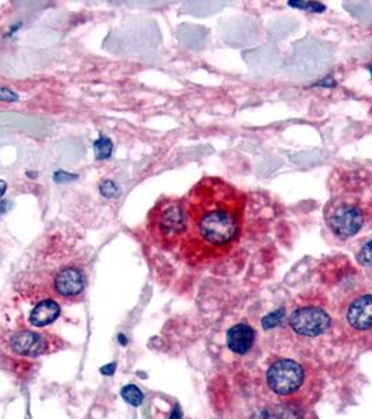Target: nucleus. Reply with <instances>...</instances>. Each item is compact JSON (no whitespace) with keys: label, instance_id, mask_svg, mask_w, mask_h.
Instances as JSON below:
<instances>
[{"label":"nucleus","instance_id":"nucleus-1","mask_svg":"<svg viewBox=\"0 0 372 419\" xmlns=\"http://www.w3.org/2000/svg\"><path fill=\"white\" fill-rule=\"evenodd\" d=\"M185 232L182 258L201 265L227 255L240 240L248 197L221 178L205 176L182 198Z\"/></svg>","mask_w":372,"mask_h":419},{"label":"nucleus","instance_id":"nucleus-2","mask_svg":"<svg viewBox=\"0 0 372 419\" xmlns=\"http://www.w3.org/2000/svg\"><path fill=\"white\" fill-rule=\"evenodd\" d=\"M334 191V189H333ZM326 203L324 218L328 229L337 239H350L363 230L372 228L371 193L367 196L366 189L357 179H341Z\"/></svg>","mask_w":372,"mask_h":419},{"label":"nucleus","instance_id":"nucleus-3","mask_svg":"<svg viewBox=\"0 0 372 419\" xmlns=\"http://www.w3.org/2000/svg\"><path fill=\"white\" fill-rule=\"evenodd\" d=\"M336 323L343 340L372 351V288L363 287L341 298L336 307Z\"/></svg>","mask_w":372,"mask_h":419},{"label":"nucleus","instance_id":"nucleus-4","mask_svg":"<svg viewBox=\"0 0 372 419\" xmlns=\"http://www.w3.org/2000/svg\"><path fill=\"white\" fill-rule=\"evenodd\" d=\"M147 230L161 249H174L185 232V213L182 198L163 197L150 210Z\"/></svg>","mask_w":372,"mask_h":419},{"label":"nucleus","instance_id":"nucleus-5","mask_svg":"<svg viewBox=\"0 0 372 419\" xmlns=\"http://www.w3.org/2000/svg\"><path fill=\"white\" fill-rule=\"evenodd\" d=\"M331 320L325 295L319 292H308L295 301L287 317V324L294 334L315 339L331 329Z\"/></svg>","mask_w":372,"mask_h":419},{"label":"nucleus","instance_id":"nucleus-6","mask_svg":"<svg viewBox=\"0 0 372 419\" xmlns=\"http://www.w3.org/2000/svg\"><path fill=\"white\" fill-rule=\"evenodd\" d=\"M269 390L283 403H294L305 397L309 391V373L299 362L292 359H279L266 372Z\"/></svg>","mask_w":372,"mask_h":419},{"label":"nucleus","instance_id":"nucleus-7","mask_svg":"<svg viewBox=\"0 0 372 419\" xmlns=\"http://www.w3.org/2000/svg\"><path fill=\"white\" fill-rule=\"evenodd\" d=\"M87 287V274L79 263H58L48 270L45 292L65 302H76L83 297Z\"/></svg>","mask_w":372,"mask_h":419},{"label":"nucleus","instance_id":"nucleus-8","mask_svg":"<svg viewBox=\"0 0 372 419\" xmlns=\"http://www.w3.org/2000/svg\"><path fill=\"white\" fill-rule=\"evenodd\" d=\"M53 339L48 334L23 329L10 336V349L21 356H38L52 349Z\"/></svg>","mask_w":372,"mask_h":419},{"label":"nucleus","instance_id":"nucleus-9","mask_svg":"<svg viewBox=\"0 0 372 419\" xmlns=\"http://www.w3.org/2000/svg\"><path fill=\"white\" fill-rule=\"evenodd\" d=\"M253 341H255V332L245 323L235 324L227 332V345L234 354L245 355L252 348Z\"/></svg>","mask_w":372,"mask_h":419},{"label":"nucleus","instance_id":"nucleus-10","mask_svg":"<svg viewBox=\"0 0 372 419\" xmlns=\"http://www.w3.org/2000/svg\"><path fill=\"white\" fill-rule=\"evenodd\" d=\"M60 316V306L53 299L40 301L30 314V323L34 327H45Z\"/></svg>","mask_w":372,"mask_h":419},{"label":"nucleus","instance_id":"nucleus-11","mask_svg":"<svg viewBox=\"0 0 372 419\" xmlns=\"http://www.w3.org/2000/svg\"><path fill=\"white\" fill-rule=\"evenodd\" d=\"M252 419H305V414L298 404L283 403L260 410Z\"/></svg>","mask_w":372,"mask_h":419},{"label":"nucleus","instance_id":"nucleus-12","mask_svg":"<svg viewBox=\"0 0 372 419\" xmlns=\"http://www.w3.org/2000/svg\"><path fill=\"white\" fill-rule=\"evenodd\" d=\"M121 394H122L124 401H126L129 405H132V407H139V405H142L143 398H144V396H143V393L140 391V388H139L137 386H134V384H127V386H124V388L121 390Z\"/></svg>","mask_w":372,"mask_h":419},{"label":"nucleus","instance_id":"nucleus-13","mask_svg":"<svg viewBox=\"0 0 372 419\" xmlns=\"http://www.w3.org/2000/svg\"><path fill=\"white\" fill-rule=\"evenodd\" d=\"M112 149H114V144H112L111 139H108L105 136H100L98 140H95V143H94L95 158L97 159H107V158H110L111 154H112Z\"/></svg>","mask_w":372,"mask_h":419},{"label":"nucleus","instance_id":"nucleus-14","mask_svg":"<svg viewBox=\"0 0 372 419\" xmlns=\"http://www.w3.org/2000/svg\"><path fill=\"white\" fill-rule=\"evenodd\" d=\"M357 263L367 268H372V239L364 242L356 253Z\"/></svg>","mask_w":372,"mask_h":419},{"label":"nucleus","instance_id":"nucleus-15","mask_svg":"<svg viewBox=\"0 0 372 419\" xmlns=\"http://www.w3.org/2000/svg\"><path fill=\"white\" fill-rule=\"evenodd\" d=\"M286 317V309L285 307H280L277 310H275L273 313L267 314L263 320H262V326L265 330H270V329H275L277 327L279 324L283 323V319Z\"/></svg>","mask_w":372,"mask_h":419},{"label":"nucleus","instance_id":"nucleus-16","mask_svg":"<svg viewBox=\"0 0 372 419\" xmlns=\"http://www.w3.org/2000/svg\"><path fill=\"white\" fill-rule=\"evenodd\" d=\"M100 191L107 198H118L121 196L119 186L112 181H104L100 185Z\"/></svg>","mask_w":372,"mask_h":419},{"label":"nucleus","instance_id":"nucleus-17","mask_svg":"<svg viewBox=\"0 0 372 419\" xmlns=\"http://www.w3.org/2000/svg\"><path fill=\"white\" fill-rule=\"evenodd\" d=\"M289 4L291 7L307 9L314 13H321V11H325V9H326L322 3H315V1H289Z\"/></svg>","mask_w":372,"mask_h":419},{"label":"nucleus","instance_id":"nucleus-18","mask_svg":"<svg viewBox=\"0 0 372 419\" xmlns=\"http://www.w3.org/2000/svg\"><path fill=\"white\" fill-rule=\"evenodd\" d=\"M18 100V95L11 91L10 88L4 87L0 84V101H6V102H14Z\"/></svg>","mask_w":372,"mask_h":419},{"label":"nucleus","instance_id":"nucleus-19","mask_svg":"<svg viewBox=\"0 0 372 419\" xmlns=\"http://www.w3.org/2000/svg\"><path fill=\"white\" fill-rule=\"evenodd\" d=\"M78 176L76 175H70V174H65V172H56L55 175H53V179L58 182V184H62L63 181H73V179H76Z\"/></svg>","mask_w":372,"mask_h":419},{"label":"nucleus","instance_id":"nucleus-20","mask_svg":"<svg viewBox=\"0 0 372 419\" xmlns=\"http://www.w3.org/2000/svg\"><path fill=\"white\" fill-rule=\"evenodd\" d=\"M6 188H7V185H6V182L4 181H0V197L4 194V191H6Z\"/></svg>","mask_w":372,"mask_h":419},{"label":"nucleus","instance_id":"nucleus-21","mask_svg":"<svg viewBox=\"0 0 372 419\" xmlns=\"http://www.w3.org/2000/svg\"><path fill=\"white\" fill-rule=\"evenodd\" d=\"M171 419H181V413H179L178 408L174 411V414L171 415Z\"/></svg>","mask_w":372,"mask_h":419},{"label":"nucleus","instance_id":"nucleus-22","mask_svg":"<svg viewBox=\"0 0 372 419\" xmlns=\"http://www.w3.org/2000/svg\"><path fill=\"white\" fill-rule=\"evenodd\" d=\"M370 72H371V76H372V66H370Z\"/></svg>","mask_w":372,"mask_h":419},{"label":"nucleus","instance_id":"nucleus-23","mask_svg":"<svg viewBox=\"0 0 372 419\" xmlns=\"http://www.w3.org/2000/svg\"><path fill=\"white\" fill-rule=\"evenodd\" d=\"M371 198H372V184H371Z\"/></svg>","mask_w":372,"mask_h":419}]
</instances>
